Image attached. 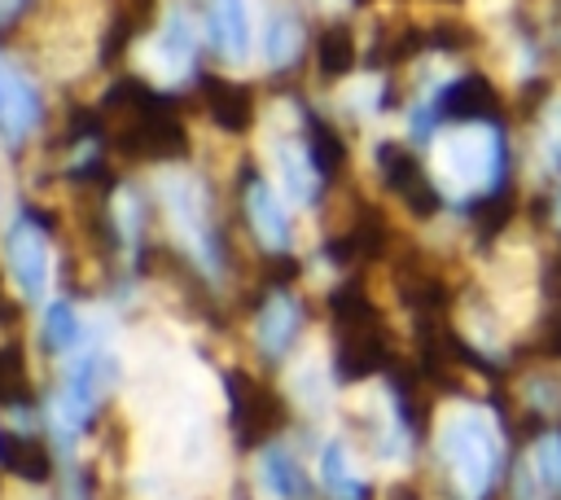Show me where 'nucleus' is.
I'll return each mask as SVG.
<instances>
[{
  "instance_id": "nucleus-11",
  "label": "nucleus",
  "mask_w": 561,
  "mask_h": 500,
  "mask_svg": "<svg viewBox=\"0 0 561 500\" xmlns=\"http://www.w3.org/2000/svg\"><path fill=\"white\" fill-rule=\"evenodd\" d=\"M320 482L333 500H364V478L355 474V465L337 439H329L320 447Z\"/></svg>"
},
{
  "instance_id": "nucleus-9",
  "label": "nucleus",
  "mask_w": 561,
  "mask_h": 500,
  "mask_svg": "<svg viewBox=\"0 0 561 500\" xmlns=\"http://www.w3.org/2000/svg\"><path fill=\"white\" fill-rule=\"evenodd\" d=\"M272 167H276L280 193H285L289 202H298V206L316 202L320 175H316V167H311V158H307V149H302V145H294V140H280V145L272 149Z\"/></svg>"
},
{
  "instance_id": "nucleus-1",
  "label": "nucleus",
  "mask_w": 561,
  "mask_h": 500,
  "mask_svg": "<svg viewBox=\"0 0 561 500\" xmlns=\"http://www.w3.org/2000/svg\"><path fill=\"white\" fill-rule=\"evenodd\" d=\"M438 461L456 500H486L500 474V430L486 408L456 404L438 421Z\"/></svg>"
},
{
  "instance_id": "nucleus-7",
  "label": "nucleus",
  "mask_w": 561,
  "mask_h": 500,
  "mask_svg": "<svg viewBox=\"0 0 561 500\" xmlns=\"http://www.w3.org/2000/svg\"><path fill=\"white\" fill-rule=\"evenodd\" d=\"M35 118H39V101H35L31 83L9 61H0V127H4V136H13V140L26 136L35 127Z\"/></svg>"
},
{
  "instance_id": "nucleus-3",
  "label": "nucleus",
  "mask_w": 561,
  "mask_h": 500,
  "mask_svg": "<svg viewBox=\"0 0 561 500\" xmlns=\"http://www.w3.org/2000/svg\"><path fill=\"white\" fill-rule=\"evenodd\" d=\"M162 197H167V215H171V232L193 250V259L202 268H215V246H210V219H206V193L193 175H167L162 180Z\"/></svg>"
},
{
  "instance_id": "nucleus-2",
  "label": "nucleus",
  "mask_w": 561,
  "mask_h": 500,
  "mask_svg": "<svg viewBox=\"0 0 561 500\" xmlns=\"http://www.w3.org/2000/svg\"><path fill=\"white\" fill-rule=\"evenodd\" d=\"M434 180L465 197L500 180V132L486 123H460L434 140Z\"/></svg>"
},
{
  "instance_id": "nucleus-10",
  "label": "nucleus",
  "mask_w": 561,
  "mask_h": 500,
  "mask_svg": "<svg viewBox=\"0 0 561 500\" xmlns=\"http://www.w3.org/2000/svg\"><path fill=\"white\" fill-rule=\"evenodd\" d=\"M245 211H250L254 237H259L267 250H285V246H289V219H285V206H280V197H276L267 184H254V189H250Z\"/></svg>"
},
{
  "instance_id": "nucleus-12",
  "label": "nucleus",
  "mask_w": 561,
  "mask_h": 500,
  "mask_svg": "<svg viewBox=\"0 0 561 500\" xmlns=\"http://www.w3.org/2000/svg\"><path fill=\"white\" fill-rule=\"evenodd\" d=\"M259 482L276 500H302V474H298V465L285 447H267L259 456Z\"/></svg>"
},
{
  "instance_id": "nucleus-13",
  "label": "nucleus",
  "mask_w": 561,
  "mask_h": 500,
  "mask_svg": "<svg viewBox=\"0 0 561 500\" xmlns=\"http://www.w3.org/2000/svg\"><path fill=\"white\" fill-rule=\"evenodd\" d=\"M294 329H298V303L285 298V294H276V298L263 307V316H259V346H263L267 355H280V351L289 346Z\"/></svg>"
},
{
  "instance_id": "nucleus-17",
  "label": "nucleus",
  "mask_w": 561,
  "mask_h": 500,
  "mask_svg": "<svg viewBox=\"0 0 561 500\" xmlns=\"http://www.w3.org/2000/svg\"><path fill=\"white\" fill-rule=\"evenodd\" d=\"M543 154H548V167H561V105L548 114V127H543Z\"/></svg>"
},
{
  "instance_id": "nucleus-14",
  "label": "nucleus",
  "mask_w": 561,
  "mask_h": 500,
  "mask_svg": "<svg viewBox=\"0 0 561 500\" xmlns=\"http://www.w3.org/2000/svg\"><path fill=\"white\" fill-rule=\"evenodd\" d=\"M298 22L289 18V13H276L272 22H267V35H263V57L272 61V66H285L294 53H298Z\"/></svg>"
},
{
  "instance_id": "nucleus-16",
  "label": "nucleus",
  "mask_w": 561,
  "mask_h": 500,
  "mask_svg": "<svg viewBox=\"0 0 561 500\" xmlns=\"http://www.w3.org/2000/svg\"><path fill=\"white\" fill-rule=\"evenodd\" d=\"M75 333H79L75 307H70V303H53V307H48V320H44V338H48L53 346H70Z\"/></svg>"
},
{
  "instance_id": "nucleus-19",
  "label": "nucleus",
  "mask_w": 561,
  "mask_h": 500,
  "mask_svg": "<svg viewBox=\"0 0 561 500\" xmlns=\"http://www.w3.org/2000/svg\"><path fill=\"white\" fill-rule=\"evenodd\" d=\"M557 219H561V206H557Z\"/></svg>"
},
{
  "instance_id": "nucleus-5",
  "label": "nucleus",
  "mask_w": 561,
  "mask_h": 500,
  "mask_svg": "<svg viewBox=\"0 0 561 500\" xmlns=\"http://www.w3.org/2000/svg\"><path fill=\"white\" fill-rule=\"evenodd\" d=\"M9 276L18 285V294L26 303H39L48 294V281H53V254H48V241L35 224H18L9 232Z\"/></svg>"
},
{
  "instance_id": "nucleus-18",
  "label": "nucleus",
  "mask_w": 561,
  "mask_h": 500,
  "mask_svg": "<svg viewBox=\"0 0 561 500\" xmlns=\"http://www.w3.org/2000/svg\"><path fill=\"white\" fill-rule=\"evenodd\" d=\"M18 9H22V0H0V22H9Z\"/></svg>"
},
{
  "instance_id": "nucleus-15",
  "label": "nucleus",
  "mask_w": 561,
  "mask_h": 500,
  "mask_svg": "<svg viewBox=\"0 0 561 500\" xmlns=\"http://www.w3.org/2000/svg\"><path fill=\"white\" fill-rule=\"evenodd\" d=\"M530 469L539 478V487L561 491V434H543L530 452Z\"/></svg>"
},
{
  "instance_id": "nucleus-8",
  "label": "nucleus",
  "mask_w": 561,
  "mask_h": 500,
  "mask_svg": "<svg viewBox=\"0 0 561 500\" xmlns=\"http://www.w3.org/2000/svg\"><path fill=\"white\" fill-rule=\"evenodd\" d=\"M210 39L228 61H241L250 53V4L245 0H210Z\"/></svg>"
},
{
  "instance_id": "nucleus-4",
  "label": "nucleus",
  "mask_w": 561,
  "mask_h": 500,
  "mask_svg": "<svg viewBox=\"0 0 561 500\" xmlns=\"http://www.w3.org/2000/svg\"><path fill=\"white\" fill-rule=\"evenodd\" d=\"M105 386H110L105 355H96V351L79 355V360L70 364V373H66L61 395H57L53 425H57L61 434H79V425L92 417V408H96V399H101V390H105Z\"/></svg>"
},
{
  "instance_id": "nucleus-6",
  "label": "nucleus",
  "mask_w": 561,
  "mask_h": 500,
  "mask_svg": "<svg viewBox=\"0 0 561 500\" xmlns=\"http://www.w3.org/2000/svg\"><path fill=\"white\" fill-rule=\"evenodd\" d=\"M188 61H193V35H188V22L175 13V18L149 39V48H145V70H149L153 79H162V83H175V79L188 70Z\"/></svg>"
}]
</instances>
